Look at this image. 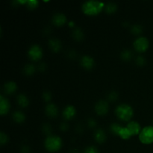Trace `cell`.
<instances>
[{
  "label": "cell",
  "mask_w": 153,
  "mask_h": 153,
  "mask_svg": "<svg viewBox=\"0 0 153 153\" xmlns=\"http://www.w3.org/2000/svg\"><path fill=\"white\" fill-rule=\"evenodd\" d=\"M17 102L19 105L22 108H25L29 104V100L28 97L24 94H19L17 97Z\"/></svg>",
  "instance_id": "17"
},
{
  "label": "cell",
  "mask_w": 153,
  "mask_h": 153,
  "mask_svg": "<svg viewBox=\"0 0 153 153\" xmlns=\"http://www.w3.org/2000/svg\"><path fill=\"white\" fill-rule=\"evenodd\" d=\"M140 142L143 144L153 143V126H146L141 130L139 135Z\"/></svg>",
  "instance_id": "4"
},
{
  "label": "cell",
  "mask_w": 153,
  "mask_h": 153,
  "mask_svg": "<svg viewBox=\"0 0 153 153\" xmlns=\"http://www.w3.org/2000/svg\"><path fill=\"white\" fill-rule=\"evenodd\" d=\"M105 10L106 13H109V14H111V13H115L117 10V6L115 3L110 2L108 3L105 6Z\"/></svg>",
  "instance_id": "19"
},
{
  "label": "cell",
  "mask_w": 153,
  "mask_h": 153,
  "mask_svg": "<svg viewBox=\"0 0 153 153\" xmlns=\"http://www.w3.org/2000/svg\"><path fill=\"white\" fill-rule=\"evenodd\" d=\"M104 3L99 1H88L82 5L84 13L88 16H95L99 14L104 7Z\"/></svg>",
  "instance_id": "1"
},
{
  "label": "cell",
  "mask_w": 153,
  "mask_h": 153,
  "mask_svg": "<svg viewBox=\"0 0 153 153\" xmlns=\"http://www.w3.org/2000/svg\"><path fill=\"white\" fill-rule=\"evenodd\" d=\"M26 4L28 8L31 9V10H33V9L36 8L38 6L39 2L37 1H36V0H31V1H27Z\"/></svg>",
  "instance_id": "27"
},
{
  "label": "cell",
  "mask_w": 153,
  "mask_h": 153,
  "mask_svg": "<svg viewBox=\"0 0 153 153\" xmlns=\"http://www.w3.org/2000/svg\"><path fill=\"white\" fill-rule=\"evenodd\" d=\"M119 136L121 138L123 139V140H128V139H129L130 137L132 135H131V134L130 133V131H128L127 127H123L120 132Z\"/></svg>",
  "instance_id": "21"
},
{
  "label": "cell",
  "mask_w": 153,
  "mask_h": 153,
  "mask_svg": "<svg viewBox=\"0 0 153 153\" xmlns=\"http://www.w3.org/2000/svg\"><path fill=\"white\" fill-rule=\"evenodd\" d=\"M122 128L123 127L121 126L120 124L113 123L111 125L110 130H111V131L112 134H115V135H119V134H120V132Z\"/></svg>",
  "instance_id": "23"
},
{
  "label": "cell",
  "mask_w": 153,
  "mask_h": 153,
  "mask_svg": "<svg viewBox=\"0 0 153 153\" xmlns=\"http://www.w3.org/2000/svg\"><path fill=\"white\" fill-rule=\"evenodd\" d=\"M84 153H99V151L95 146H89V147L86 148Z\"/></svg>",
  "instance_id": "31"
},
{
  "label": "cell",
  "mask_w": 153,
  "mask_h": 153,
  "mask_svg": "<svg viewBox=\"0 0 153 153\" xmlns=\"http://www.w3.org/2000/svg\"><path fill=\"white\" fill-rule=\"evenodd\" d=\"M42 131L45 134H47V135H49V134L52 133V127L49 124L46 123L42 127Z\"/></svg>",
  "instance_id": "26"
},
{
  "label": "cell",
  "mask_w": 153,
  "mask_h": 153,
  "mask_svg": "<svg viewBox=\"0 0 153 153\" xmlns=\"http://www.w3.org/2000/svg\"><path fill=\"white\" fill-rule=\"evenodd\" d=\"M95 111L97 114L100 116L105 115L108 111V104L106 101L104 100H100L97 102L95 105Z\"/></svg>",
  "instance_id": "7"
},
{
  "label": "cell",
  "mask_w": 153,
  "mask_h": 153,
  "mask_svg": "<svg viewBox=\"0 0 153 153\" xmlns=\"http://www.w3.org/2000/svg\"><path fill=\"white\" fill-rule=\"evenodd\" d=\"M118 98V94H117L115 91H113V92L110 93L108 96V100L111 102H114L117 100Z\"/></svg>",
  "instance_id": "30"
},
{
  "label": "cell",
  "mask_w": 153,
  "mask_h": 153,
  "mask_svg": "<svg viewBox=\"0 0 153 153\" xmlns=\"http://www.w3.org/2000/svg\"><path fill=\"white\" fill-rule=\"evenodd\" d=\"M49 46L52 52H58L61 49V41L56 38L51 39L49 41Z\"/></svg>",
  "instance_id": "14"
},
{
  "label": "cell",
  "mask_w": 153,
  "mask_h": 153,
  "mask_svg": "<svg viewBox=\"0 0 153 153\" xmlns=\"http://www.w3.org/2000/svg\"><path fill=\"white\" fill-rule=\"evenodd\" d=\"M43 99L46 102H49L52 100V94L49 91H46L43 94Z\"/></svg>",
  "instance_id": "32"
},
{
  "label": "cell",
  "mask_w": 153,
  "mask_h": 153,
  "mask_svg": "<svg viewBox=\"0 0 153 153\" xmlns=\"http://www.w3.org/2000/svg\"><path fill=\"white\" fill-rule=\"evenodd\" d=\"M28 57L31 61H38L43 56V52L42 49L38 45H34L31 46L28 50Z\"/></svg>",
  "instance_id": "6"
},
{
  "label": "cell",
  "mask_w": 153,
  "mask_h": 153,
  "mask_svg": "<svg viewBox=\"0 0 153 153\" xmlns=\"http://www.w3.org/2000/svg\"><path fill=\"white\" fill-rule=\"evenodd\" d=\"M115 113L120 120L123 121H128L133 117V109L128 105L123 104L117 106Z\"/></svg>",
  "instance_id": "2"
},
{
  "label": "cell",
  "mask_w": 153,
  "mask_h": 153,
  "mask_svg": "<svg viewBox=\"0 0 153 153\" xmlns=\"http://www.w3.org/2000/svg\"><path fill=\"white\" fill-rule=\"evenodd\" d=\"M7 141H8V137H7V134L1 131L0 133V143H1V145L5 144L7 143Z\"/></svg>",
  "instance_id": "28"
},
{
  "label": "cell",
  "mask_w": 153,
  "mask_h": 153,
  "mask_svg": "<svg viewBox=\"0 0 153 153\" xmlns=\"http://www.w3.org/2000/svg\"><path fill=\"white\" fill-rule=\"evenodd\" d=\"M25 119V114H24L21 111H15L14 113L13 114V120L16 123H21L24 122Z\"/></svg>",
  "instance_id": "18"
},
{
  "label": "cell",
  "mask_w": 153,
  "mask_h": 153,
  "mask_svg": "<svg viewBox=\"0 0 153 153\" xmlns=\"http://www.w3.org/2000/svg\"><path fill=\"white\" fill-rule=\"evenodd\" d=\"M29 152H30V149L27 146H24L22 148V153H29Z\"/></svg>",
  "instance_id": "36"
},
{
  "label": "cell",
  "mask_w": 153,
  "mask_h": 153,
  "mask_svg": "<svg viewBox=\"0 0 153 153\" xmlns=\"http://www.w3.org/2000/svg\"><path fill=\"white\" fill-rule=\"evenodd\" d=\"M81 65L86 70H91L94 66V60L91 57L85 55L81 59Z\"/></svg>",
  "instance_id": "9"
},
{
  "label": "cell",
  "mask_w": 153,
  "mask_h": 153,
  "mask_svg": "<svg viewBox=\"0 0 153 153\" xmlns=\"http://www.w3.org/2000/svg\"><path fill=\"white\" fill-rule=\"evenodd\" d=\"M127 128L128 129V131H130V133L131 134V135H136V134L140 133V126L138 123L134 122H130L129 123L127 126Z\"/></svg>",
  "instance_id": "13"
},
{
  "label": "cell",
  "mask_w": 153,
  "mask_h": 153,
  "mask_svg": "<svg viewBox=\"0 0 153 153\" xmlns=\"http://www.w3.org/2000/svg\"><path fill=\"white\" fill-rule=\"evenodd\" d=\"M46 69V65L44 64V63H42L39 65V70L40 72H44Z\"/></svg>",
  "instance_id": "35"
},
{
  "label": "cell",
  "mask_w": 153,
  "mask_h": 153,
  "mask_svg": "<svg viewBox=\"0 0 153 153\" xmlns=\"http://www.w3.org/2000/svg\"><path fill=\"white\" fill-rule=\"evenodd\" d=\"M94 138L95 140L99 143H102L105 141L106 140V134L105 132L101 128H99L94 133Z\"/></svg>",
  "instance_id": "15"
},
{
  "label": "cell",
  "mask_w": 153,
  "mask_h": 153,
  "mask_svg": "<svg viewBox=\"0 0 153 153\" xmlns=\"http://www.w3.org/2000/svg\"><path fill=\"white\" fill-rule=\"evenodd\" d=\"M88 126L90 128H94L97 126V121L93 118H91L88 120Z\"/></svg>",
  "instance_id": "33"
},
{
  "label": "cell",
  "mask_w": 153,
  "mask_h": 153,
  "mask_svg": "<svg viewBox=\"0 0 153 153\" xmlns=\"http://www.w3.org/2000/svg\"><path fill=\"white\" fill-rule=\"evenodd\" d=\"M120 57L124 61H129L132 58V52L128 49H125L121 52Z\"/></svg>",
  "instance_id": "22"
},
{
  "label": "cell",
  "mask_w": 153,
  "mask_h": 153,
  "mask_svg": "<svg viewBox=\"0 0 153 153\" xmlns=\"http://www.w3.org/2000/svg\"><path fill=\"white\" fill-rule=\"evenodd\" d=\"M46 114L49 117H56L58 114V108L53 103H49L46 107Z\"/></svg>",
  "instance_id": "11"
},
{
  "label": "cell",
  "mask_w": 153,
  "mask_h": 153,
  "mask_svg": "<svg viewBox=\"0 0 153 153\" xmlns=\"http://www.w3.org/2000/svg\"><path fill=\"white\" fill-rule=\"evenodd\" d=\"M68 124L66 123H61V126H60V129L62 131H67V130H68Z\"/></svg>",
  "instance_id": "34"
},
{
  "label": "cell",
  "mask_w": 153,
  "mask_h": 153,
  "mask_svg": "<svg viewBox=\"0 0 153 153\" xmlns=\"http://www.w3.org/2000/svg\"><path fill=\"white\" fill-rule=\"evenodd\" d=\"M135 62L138 66L143 67V66H144L145 64H146V60H145V58H143V56H138L136 58Z\"/></svg>",
  "instance_id": "29"
},
{
  "label": "cell",
  "mask_w": 153,
  "mask_h": 153,
  "mask_svg": "<svg viewBox=\"0 0 153 153\" xmlns=\"http://www.w3.org/2000/svg\"><path fill=\"white\" fill-rule=\"evenodd\" d=\"M67 22V17L63 13H56L52 18V22L56 26H62Z\"/></svg>",
  "instance_id": "10"
},
{
  "label": "cell",
  "mask_w": 153,
  "mask_h": 153,
  "mask_svg": "<svg viewBox=\"0 0 153 153\" xmlns=\"http://www.w3.org/2000/svg\"><path fill=\"white\" fill-rule=\"evenodd\" d=\"M61 146H62V140L58 136H48L45 140V147L49 152H57L61 149Z\"/></svg>",
  "instance_id": "3"
},
{
  "label": "cell",
  "mask_w": 153,
  "mask_h": 153,
  "mask_svg": "<svg viewBox=\"0 0 153 153\" xmlns=\"http://www.w3.org/2000/svg\"><path fill=\"white\" fill-rule=\"evenodd\" d=\"M73 37L77 41H80L84 38V34L82 29L79 28H76L73 32Z\"/></svg>",
  "instance_id": "20"
},
{
  "label": "cell",
  "mask_w": 153,
  "mask_h": 153,
  "mask_svg": "<svg viewBox=\"0 0 153 153\" xmlns=\"http://www.w3.org/2000/svg\"><path fill=\"white\" fill-rule=\"evenodd\" d=\"M76 108L72 105H68L64 108V111H63V116H64V119L70 120L72 118L74 117L76 115Z\"/></svg>",
  "instance_id": "12"
},
{
  "label": "cell",
  "mask_w": 153,
  "mask_h": 153,
  "mask_svg": "<svg viewBox=\"0 0 153 153\" xmlns=\"http://www.w3.org/2000/svg\"><path fill=\"white\" fill-rule=\"evenodd\" d=\"M149 40L146 37H140L136 39L134 42V47L135 50L138 52H144L149 48Z\"/></svg>",
  "instance_id": "5"
},
{
  "label": "cell",
  "mask_w": 153,
  "mask_h": 153,
  "mask_svg": "<svg viewBox=\"0 0 153 153\" xmlns=\"http://www.w3.org/2000/svg\"><path fill=\"white\" fill-rule=\"evenodd\" d=\"M17 85L14 82H9L4 84V90L7 94H12L16 91Z\"/></svg>",
  "instance_id": "16"
},
{
  "label": "cell",
  "mask_w": 153,
  "mask_h": 153,
  "mask_svg": "<svg viewBox=\"0 0 153 153\" xmlns=\"http://www.w3.org/2000/svg\"><path fill=\"white\" fill-rule=\"evenodd\" d=\"M35 67H34V65H33V64H27L26 66H25V67H24V73H25V75H27V76H31V75H33L34 73V72H35Z\"/></svg>",
  "instance_id": "24"
},
{
  "label": "cell",
  "mask_w": 153,
  "mask_h": 153,
  "mask_svg": "<svg viewBox=\"0 0 153 153\" xmlns=\"http://www.w3.org/2000/svg\"><path fill=\"white\" fill-rule=\"evenodd\" d=\"M10 110V103L8 100L4 98L3 96L0 97V114L5 115Z\"/></svg>",
  "instance_id": "8"
},
{
  "label": "cell",
  "mask_w": 153,
  "mask_h": 153,
  "mask_svg": "<svg viewBox=\"0 0 153 153\" xmlns=\"http://www.w3.org/2000/svg\"><path fill=\"white\" fill-rule=\"evenodd\" d=\"M131 33L134 34H136V35H138V34H141L142 31H143V28L140 26V25H134L132 27H131Z\"/></svg>",
  "instance_id": "25"
}]
</instances>
